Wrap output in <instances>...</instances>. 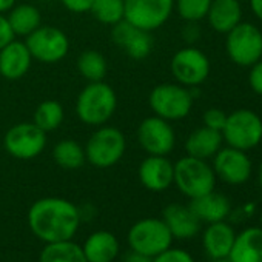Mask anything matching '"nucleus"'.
<instances>
[{
    "label": "nucleus",
    "instance_id": "f03ea898",
    "mask_svg": "<svg viewBox=\"0 0 262 262\" xmlns=\"http://www.w3.org/2000/svg\"><path fill=\"white\" fill-rule=\"evenodd\" d=\"M117 106V97L114 90L100 82H90L77 96L76 113L80 122L91 126H102L106 123Z\"/></svg>",
    "mask_w": 262,
    "mask_h": 262
},
{
    "label": "nucleus",
    "instance_id": "39448f33",
    "mask_svg": "<svg viewBox=\"0 0 262 262\" xmlns=\"http://www.w3.org/2000/svg\"><path fill=\"white\" fill-rule=\"evenodd\" d=\"M221 133L227 147L250 151L262 142V119L251 110H236L227 114Z\"/></svg>",
    "mask_w": 262,
    "mask_h": 262
},
{
    "label": "nucleus",
    "instance_id": "1a4fd4ad",
    "mask_svg": "<svg viewBox=\"0 0 262 262\" xmlns=\"http://www.w3.org/2000/svg\"><path fill=\"white\" fill-rule=\"evenodd\" d=\"M8 155L28 161L37 158L47 147V133L33 122H22L11 126L2 141Z\"/></svg>",
    "mask_w": 262,
    "mask_h": 262
},
{
    "label": "nucleus",
    "instance_id": "0eeeda50",
    "mask_svg": "<svg viewBox=\"0 0 262 262\" xmlns=\"http://www.w3.org/2000/svg\"><path fill=\"white\" fill-rule=\"evenodd\" d=\"M155 116L168 122L187 117L193 108V91L181 83H161L155 86L148 97Z\"/></svg>",
    "mask_w": 262,
    "mask_h": 262
},
{
    "label": "nucleus",
    "instance_id": "72a5a7b5",
    "mask_svg": "<svg viewBox=\"0 0 262 262\" xmlns=\"http://www.w3.org/2000/svg\"><path fill=\"white\" fill-rule=\"evenodd\" d=\"M248 85L253 90V93H256L257 96H262V60L250 67Z\"/></svg>",
    "mask_w": 262,
    "mask_h": 262
},
{
    "label": "nucleus",
    "instance_id": "7ed1b4c3",
    "mask_svg": "<svg viewBox=\"0 0 262 262\" xmlns=\"http://www.w3.org/2000/svg\"><path fill=\"white\" fill-rule=\"evenodd\" d=\"M216 179L217 178L213 167L204 159L187 155L174 164L173 184L188 199H194L213 191L216 187Z\"/></svg>",
    "mask_w": 262,
    "mask_h": 262
},
{
    "label": "nucleus",
    "instance_id": "f257e3e1",
    "mask_svg": "<svg viewBox=\"0 0 262 262\" xmlns=\"http://www.w3.org/2000/svg\"><path fill=\"white\" fill-rule=\"evenodd\" d=\"M80 221L79 207L63 198H42L28 211V225L33 234L45 244L73 239Z\"/></svg>",
    "mask_w": 262,
    "mask_h": 262
},
{
    "label": "nucleus",
    "instance_id": "cd10ccee",
    "mask_svg": "<svg viewBox=\"0 0 262 262\" xmlns=\"http://www.w3.org/2000/svg\"><path fill=\"white\" fill-rule=\"evenodd\" d=\"M65 117V111L60 102L57 100H43L39 103V106L34 111L33 123L37 125L42 131L48 133V131L57 129Z\"/></svg>",
    "mask_w": 262,
    "mask_h": 262
},
{
    "label": "nucleus",
    "instance_id": "aec40b11",
    "mask_svg": "<svg viewBox=\"0 0 262 262\" xmlns=\"http://www.w3.org/2000/svg\"><path fill=\"white\" fill-rule=\"evenodd\" d=\"M188 207L198 216V219L205 224L225 221L231 213L230 199L222 193H216L214 190L204 196L190 199Z\"/></svg>",
    "mask_w": 262,
    "mask_h": 262
},
{
    "label": "nucleus",
    "instance_id": "c03bdc74",
    "mask_svg": "<svg viewBox=\"0 0 262 262\" xmlns=\"http://www.w3.org/2000/svg\"><path fill=\"white\" fill-rule=\"evenodd\" d=\"M0 145H2V139H0Z\"/></svg>",
    "mask_w": 262,
    "mask_h": 262
},
{
    "label": "nucleus",
    "instance_id": "2eb2a0df",
    "mask_svg": "<svg viewBox=\"0 0 262 262\" xmlns=\"http://www.w3.org/2000/svg\"><path fill=\"white\" fill-rule=\"evenodd\" d=\"M111 39L128 57L136 60L148 57L153 50L151 33L135 27L125 19L113 25Z\"/></svg>",
    "mask_w": 262,
    "mask_h": 262
},
{
    "label": "nucleus",
    "instance_id": "c9c22d12",
    "mask_svg": "<svg viewBox=\"0 0 262 262\" xmlns=\"http://www.w3.org/2000/svg\"><path fill=\"white\" fill-rule=\"evenodd\" d=\"M14 39V33L8 24V19L0 14V50H2L7 43H10Z\"/></svg>",
    "mask_w": 262,
    "mask_h": 262
},
{
    "label": "nucleus",
    "instance_id": "37998d69",
    "mask_svg": "<svg viewBox=\"0 0 262 262\" xmlns=\"http://www.w3.org/2000/svg\"><path fill=\"white\" fill-rule=\"evenodd\" d=\"M259 221H260V228H262V213H260V219Z\"/></svg>",
    "mask_w": 262,
    "mask_h": 262
},
{
    "label": "nucleus",
    "instance_id": "f8f14e48",
    "mask_svg": "<svg viewBox=\"0 0 262 262\" xmlns=\"http://www.w3.org/2000/svg\"><path fill=\"white\" fill-rule=\"evenodd\" d=\"M174 10V0H125L123 19L145 31L161 28Z\"/></svg>",
    "mask_w": 262,
    "mask_h": 262
},
{
    "label": "nucleus",
    "instance_id": "bb28decb",
    "mask_svg": "<svg viewBox=\"0 0 262 262\" xmlns=\"http://www.w3.org/2000/svg\"><path fill=\"white\" fill-rule=\"evenodd\" d=\"M53 158L54 162L65 170H77L86 162L85 148L71 139L57 142L53 148Z\"/></svg>",
    "mask_w": 262,
    "mask_h": 262
},
{
    "label": "nucleus",
    "instance_id": "6ab92c4d",
    "mask_svg": "<svg viewBox=\"0 0 262 262\" xmlns=\"http://www.w3.org/2000/svg\"><path fill=\"white\" fill-rule=\"evenodd\" d=\"M234 237L236 233L228 222H211L202 233V247L210 259H227L233 247Z\"/></svg>",
    "mask_w": 262,
    "mask_h": 262
},
{
    "label": "nucleus",
    "instance_id": "f704fd0d",
    "mask_svg": "<svg viewBox=\"0 0 262 262\" xmlns=\"http://www.w3.org/2000/svg\"><path fill=\"white\" fill-rule=\"evenodd\" d=\"M60 2L68 11L76 13V14H82V13L90 11L93 0H60Z\"/></svg>",
    "mask_w": 262,
    "mask_h": 262
},
{
    "label": "nucleus",
    "instance_id": "c85d7f7f",
    "mask_svg": "<svg viewBox=\"0 0 262 262\" xmlns=\"http://www.w3.org/2000/svg\"><path fill=\"white\" fill-rule=\"evenodd\" d=\"M77 68L88 82H100L106 74V60L99 51L86 50L79 56Z\"/></svg>",
    "mask_w": 262,
    "mask_h": 262
},
{
    "label": "nucleus",
    "instance_id": "5701e85b",
    "mask_svg": "<svg viewBox=\"0 0 262 262\" xmlns=\"http://www.w3.org/2000/svg\"><path fill=\"white\" fill-rule=\"evenodd\" d=\"M205 19L216 33L227 34L242 22L241 2L239 0H211Z\"/></svg>",
    "mask_w": 262,
    "mask_h": 262
},
{
    "label": "nucleus",
    "instance_id": "79ce46f5",
    "mask_svg": "<svg viewBox=\"0 0 262 262\" xmlns=\"http://www.w3.org/2000/svg\"><path fill=\"white\" fill-rule=\"evenodd\" d=\"M213 262H230L228 259H216V260H213Z\"/></svg>",
    "mask_w": 262,
    "mask_h": 262
},
{
    "label": "nucleus",
    "instance_id": "4468645a",
    "mask_svg": "<svg viewBox=\"0 0 262 262\" xmlns=\"http://www.w3.org/2000/svg\"><path fill=\"white\" fill-rule=\"evenodd\" d=\"M213 170L216 178L228 185H242L248 182L253 173V164L247 151L231 147L221 148L213 156Z\"/></svg>",
    "mask_w": 262,
    "mask_h": 262
},
{
    "label": "nucleus",
    "instance_id": "e433bc0d",
    "mask_svg": "<svg viewBox=\"0 0 262 262\" xmlns=\"http://www.w3.org/2000/svg\"><path fill=\"white\" fill-rule=\"evenodd\" d=\"M188 25H185L184 31H182V36L185 39V42L188 43H194L199 37H201V30L199 27L196 25V22H187Z\"/></svg>",
    "mask_w": 262,
    "mask_h": 262
},
{
    "label": "nucleus",
    "instance_id": "423d86ee",
    "mask_svg": "<svg viewBox=\"0 0 262 262\" xmlns=\"http://www.w3.org/2000/svg\"><path fill=\"white\" fill-rule=\"evenodd\" d=\"M126 139L114 126H99L85 145L86 161L96 168H110L125 155Z\"/></svg>",
    "mask_w": 262,
    "mask_h": 262
},
{
    "label": "nucleus",
    "instance_id": "6e6552de",
    "mask_svg": "<svg viewBox=\"0 0 262 262\" xmlns=\"http://www.w3.org/2000/svg\"><path fill=\"white\" fill-rule=\"evenodd\" d=\"M225 50L237 67H251L262 59V31L248 22H241L227 33Z\"/></svg>",
    "mask_w": 262,
    "mask_h": 262
},
{
    "label": "nucleus",
    "instance_id": "473e14b6",
    "mask_svg": "<svg viewBox=\"0 0 262 262\" xmlns=\"http://www.w3.org/2000/svg\"><path fill=\"white\" fill-rule=\"evenodd\" d=\"M202 120H204V126H208L216 131H222L227 120V113L222 111L221 108H208L204 113Z\"/></svg>",
    "mask_w": 262,
    "mask_h": 262
},
{
    "label": "nucleus",
    "instance_id": "ddd939ff",
    "mask_svg": "<svg viewBox=\"0 0 262 262\" xmlns=\"http://www.w3.org/2000/svg\"><path fill=\"white\" fill-rule=\"evenodd\" d=\"M138 141L145 153L168 156L176 145V133L168 120L159 116H150L138 126Z\"/></svg>",
    "mask_w": 262,
    "mask_h": 262
},
{
    "label": "nucleus",
    "instance_id": "20e7f679",
    "mask_svg": "<svg viewBox=\"0 0 262 262\" xmlns=\"http://www.w3.org/2000/svg\"><path fill=\"white\" fill-rule=\"evenodd\" d=\"M126 239L131 251L151 259L170 248L173 244V236L162 217H144L135 222L128 230Z\"/></svg>",
    "mask_w": 262,
    "mask_h": 262
},
{
    "label": "nucleus",
    "instance_id": "b1692460",
    "mask_svg": "<svg viewBox=\"0 0 262 262\" xmlns=\"http://www.w3.org/2000/svg\"><path fill=\"white\" fill-rule=\"evenodd\" d=\"M224 139L222 133L208 126H201L194 129L185 141V151L188 156L198 159H213V156L222 148Z\"/></svg>",
    "mask_w": 262,
    "mask_h": 262
},
{
    "label": "nucleus",
    "instance_id": "4c0bfd02",
    "mask_svg": "<svg viewBox=\"0 0 262 262\" xmlns=\"http://www.w3.org/2000/svg\"><path fill=\"white\" fill-rule=\"evenodd\" d=\"M122 262H153V259L151 257H147V256H144V254H139V253H136V251H128L126 254H125V257H123V260Z\"/></svg>",
    "mask_w": 262,
    "mask_h": 262
},
{
    "label": "nucleus",
    "instance_id": "412c9836",
    "mask_svg": "<svg viewBox=\"0 0 262 262\" xmlns=\"http://www.w3.org/2000/svg\"><path fill=\"white\" fill-rule=\"evenodd\" d=\"M227 259L230 262H262V228L248 227L236 234Z\"/></svg>",
    "mask_w": 262,
    "mask_h": 262
},
{
    "label": "nucleus",
    "instance_id": "a878e982",
    "mask_svg": "<svg viewBox=\"0 0 262 262\" xmlns=\"http://www.w3.org/2000/svg\"><path fill=\"white\" fill-rule=\"evenodd\" d=\"M39 262H88L82 251V247L73 239L50 242L43 247Z\"/></svg>",
    "mask_w": 262,
    "mask_h": 262
},
{
    "label": "nucleus",
    "instance_id": "4be33fe9",
    "mask_svg": "<svg viewBox=\"0 0 262 262\" xmlns=\"http://www.w3.org/2000/svg\"><path fill=\"white\" fill-rule=\"evenodd\" d=\"M80 247L88 262H113L120 251L117 237L106 230L91 233Z\"/></svg>",
    "mask_w": 262,
    "mask_h": 262
},
{
    "label": "nucleus",
    "instance_id": "58836bf2",
    "mask_svg": "<svg viewBox=\"0 0 262 262\" xmlns=\"http://www.w3.org/2000/svg\"><path fill=\"white\" fill-rule=\"evenodd\" d=\"M250 8L256 19L262 22V0H250Z\"/></svg>",
    "mask_w": 262,
    "mask_h": 262
},
{
    "label": "nucleus",
    "instance_id": "dca6fc26",
    "mask_svg": "<svg viewBox=\"0 0 262 262\" xmlns=\"http://www.w3.org/2000/svg\"><path fill=\"white\" fill-rule=\"evenodd\" d=\"M141 184L150 191H165L173 185L174 179V164L167 156L148 155L138 170Z\"/></svg>",
    "mask_w": 262,
    "mask_h": 262
},
{
    "label": "nucleus",
    "instance_id": "ea45409f",
    "mask_svg": "<svg viewBox=\"0 0 262 262\" xmlns=\"http://www.w3.org/2000/svg\"><path fill=\"white\" fill-rule=\"evenodd\" d=\"M16 5V0H0V14L8 13Z\"/></svg>",
    "mask_w": 262,
    "mask_h": 262
},
{
    "label": "nucleus",
    "instance_id": "393cba45",
    "mask_svg": "<svg viewBox=\"0 0 262 262\" xmlns=\"http://www.w3.org/2000/svg\"><path fill=\"white\" fill-rule=\"evenodd\" d=\"M7 19L14 36H24V37L30 36L34 30H37L42 22L39 8H36L34 5H28V4L14 5L8 11Z\"/></svg>",
    "mask_w": 262,
    "mask_h": 262
},
{
    "label": "nucleus",
    "instance_id": "7c9ffc66",
    "mask_svg": "<svg viewBox=\"0 0 262 262\" xmlns=\"http://www.w3.org/2000/svg\"><path fill=\"white\" fill-rule=\"evenodd\" d=\"M211 0H174V8L185 22H199L207 17Z\"/></svg>",
    "mask_w": 262,
    "mask_h": 262
},
{
    "label": "nucleus",
    "instance_id": "c756f323",
    "mask_svg": "<svg viewBox=\"0 0 262 262\" xmlns=\"http://www.w3.org/2000/svg\"><path fill=\"white\" fill-rule=\"evenodd\" d=\"M90 13L103 25H116L123 20L125 0H93Z\"/></svg>",
    "mask_w": 262,
    "mask_h": 262
},
{
    "label": "nucleus",
    "instance_id": "f3484780",
    "mask_svg": "<svg viewBox=\"0 0 262 262\" xmlns=\"http://www.w3.org/2000/svg\"><path fill=\"white\" fill-rule=\"evenodd\" d=\"M33 56L25 42L11 40L0 50V76L8 80L22 79L31 68Z\"/></svg>",
    "mask_w": 262,
    "mask_h": 262
},
{
    "label": "nucleus",
    "instance_id": "a211bd4d",
    "mask_svg": "<svg viewBox=\"0 0 262 262\" xmlns=\"http://www.w3.org/2000/svg\"><path fill=\"white\" fill-rule=\"evenodd\" d=\"M162 221L168 227L173 239H191L201 230V221L188 205L170 204L162 211Z\"/></svg>",
    "mask_w": 262,
    "mask_h": 262
},
{
    "label": "nucleus",
    "instance_id": "a19ab883",
    "mask_svg": "<svg viewBox=\"0 0 262 262\" xmlns=\"http://www.w3.org/2000/svg\"><path fill=\"white\" fill-rule=\"evenodd\" d=\"M257 182H259V187L262 190V162L259 165V170H257Z\"/></svg>",
    "mask_w": 262,
    "mask_h": 262
},
{
    "label": "nucleus",
    "instance_id": "2f4dec72",
    "mask_svg": "<svg viewBox=\"0 0 262 262\" xmlns=\"http://www.w3.org/2000/svg\"><path fill=\"white\" fill-rule=\"evenodd\" d=\"M153 262H196L194 257L190 254V251L184 248H167L156 257H153Z\"/></svg>",
    "mask_w": 262,
    "mask_h": 262
},
{
    "label": "nucleus",
    "instance_id": "9b49d317",
    "mask_svg": "<svg viewBox=\"0 0 262 262\" xmlns=\"http://www.w3.org/2000/svg\"><path fill=\"white\" fill-rule=\"evenodd\" d=\"M170 68L178 83L196 88L208 79L211 65L204 51L196 47H185L173 56Z\"/></svg>",
    "mask_w": 262,
    "mask_h": 262
},
{
    "label": "nucleus",
    "instance_id": "9d476101",
    "mask_svg": "<svg viewBox=\"0 0 262 262\" xmlns=\"http://www.w3.org/2000/svg\"><path fill=\"white\" fill-rule=\"evenodd\" d=\"M33 59L42 63L60 62L70 50V40L67 34L56 27H39L25 40Z\"/></svg>",
    "mask_w": 262,
    "mask_h": 262
}]
</instances>
